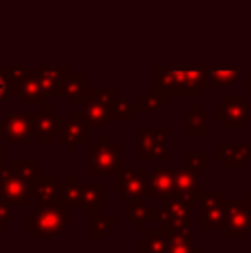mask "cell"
Wrapping results in <instances>:
<instances>
[{"label": "cell", "mask_w": 251, "mask_h": 253, "mask_svg": "<svg viewBox=\"0 0 251 253\" xmlns=\"http://www.w3.org/2000/svg\"><path fill=\"white\" fill-rule=\"evenodd\" d=\"M59 184H61V176L59 174H43L33 183H30L31 202H35V207L43 209L48 205H57L59 200Z\"/></svg>", "instance_id": "obj_14"}, {"label": "cell", "mask_w": 251, "mask_h": 253, "mask_svg": "<svg viewBox=\"0 0 251 253\" xmlns=\"http://www.w3.org/2000/svg\"><path fill=\"white\" fill-rule=\"evenodd\" d=\"M169 231L146 229L144 236L138 238V253H167L169 252Z\"/></svg>", "instance_id": "obj_21"}, {"label": "cell", "mask_w": 251, "mask_h": 253, "mask_svg": "<svg viewBox=\"0 0 251 253\" xmlns=\"http://www.w3.org/2000/svg\"><path fill=\"white\" fill-rule=\"evenodd\" d=\"M0 197L10 205L26 209L31 202L30 183L19 176L12 167H5L0 174Z\"/></svg>", "instance_id": "obj_12"}, {"label": "cell", "mask_w": 251, "mask_h": 253, "mask_svg": "<svg viewBox=\"0 0 251 253\" xmlns=\"http://www.w3.org/2000/svg\"><path fill=\"white\" fill-rule=\"evenodd\" d=\"M169 103V97L164 95L162 91H158L157 88H151L148 90L140 100L136 102L134 105V112H140V114H155L162 109L164 105Z\"/></svg>", "instance_id": "obj_29"}, {"label": "cell", "mask_w": 251, "mask_h": 253, "mask_svg": "<svg viewBox=\"0 0 251 253\" xmlns=\"http://www.w3.org/2000/svg\"><path fill=\"white\" fill-rule=\"evenodd\" d=\"M67 73L66 66H38L35 69L45 97H61V81Z\"/></svg>", "instance_id": "obj_19"}, {"label": "cell", "mask_w": 251, "mask_h": 253, "mask_svg": "<svg viewBox=\"0 0 251 253\" xmlns=\"http://www.w3.org/2000/svg\"><path fill=\"white\" fill-rule=\"evenodd\" d=\"M134 112V105L127 98H114L107 114L108 121H129Z\"/></svg>", "instance_id": "obj_32"}, {"label": "cell", "mask_w": 251, "mask_h": 253, "mask_svg": "<svg viewBox=\"0 0 251 253\" xmlns=\"http://www.w3.org/2000/svg\"><path fill=\"white\" fill-rule=\"evenodd\" d=\"M9 97H17V86L5 74V67H0V105L5 103Z\"/></svg>", "instance_id": "obj_33"}, {"label": "cell", "mask_w": 251, "mask_h": 253, "mask_svg": "<svg viewBox=\"0 0 251 253\" xmlns=\"http://www.w3.org/2000/svg\"><path fill=\"white\" fill-rule=\"evenodd\" d=\"M0 138L5 145L28 143L33 138V117L31 112H12L0 121Z\"/></svg>", "instance_id": "obj_9"}, {"label": "cell", "mask_w": 251, "mask_h": 253, "mask_svg": "<svg viewBox=\"0 0 251 253\" xmlns=\"http://www.w3.org/2000/svg\"><path fill=\"white\" fill-rule=\"evenodd\" d=\"M107 207V184L84 183L81 184V210L86 215H95Z\"/></svg>", "instance_id": "obj_18"}, {"label": "cell", "mask_w": 251, "mask_h": 253, "mask_svg": "<svg viewBox=\"0 0 251 253\" xmlns=\"http://www.w3.org/2000/svg\"><path fill=\"white\" fill-rule=\"evenodd\" d=\"M169 134L167 127L164 129H138V159L140 160H167L169 152Z\"/></svg>", "instance_id": "obj_6"}, {"label": "cell", "mask_w": 251, "mask_h": 253, "mask_svg": "<svg viewBox=\"0 0 251 253\" xmlns=\"http://www.w3.org/2000/svg\"><path fill=\"white\" fill-rule=\"evenodd\" d=\"M207 67H155V86L158 91L171 97H198L208 88Z\"/></svg>", "instance_id": "obj_1"}, {"label": "cell", "mask_w": 251, "mask_h": 253, "mask_svg": "<svg viewBox=\"0 0 251 253\" xmlns=\"http://www.w3.org/2000/svg\"><path fill=\"white\" fill-rule=\"evenodd\" d=\"M12 220H14V205H10L9 202H5L0 197V231H3L9 224H12Z\"/></svg>", "instance_id": "obj_35"}, {"label": "cell", "mask_w": 251, "mask_h": 253, "mask_svg": "<svg viewBox=\"0 0 251 253\" xmlns=\"http://www.w3.org/2000/svg\"><path fill=\"white\" fill-rule=\"evenodd\" d=\"M122 147L121 143H108L107 136L102 134L98 138L97 143L91 145V157L90 164L91 169L90 172L93 176H107V174H114L115 170L121 167V155H122Z\"/></svg>", "instance_id": "obj_5"}, {"label": "cell", "mask_w": 251, "mask_h": 253, "mask_svg": "<svg viewBox=\"0 0 251 253\" xmlns=\"http://www.w3.org/2000/svg\"><path fill=\"white\" fill-rule=\"evenodd\" d=\"M207 71L210 83H214L218 88L232 86L239 80V76H241V69L236 66H214L207 67Z\"/></svg>", "instance_id": "obj_28"}, {"label": "cell", "mask_w": 251, "mask_h": 253, "mask_svg": "<svg viewBox=\"0 0 251 253\" xmlns=\"http://www.w3.org/2000/svg\"><path fill=\"white\" fill-rule=\"evenodd\" d=\"M224 238H245L251 233V205L246 198H225Z\"/></svg>", "instance_id": "obj_4"}, {"label": "cell", "mask_w": 251, "mask_h": 253, "mask_svg": "<svg viewBox=\"0 0 251 253\" xmlns=\"http://www.w3.org/2000/svg\"><path fill=\"white\" fill-rule=\"evenodd\" d=\"M57 205L66 209H81V184L76 181L74 174H69L66 181L59 184V200Z\"/></svg>", "instance_id": "obj_25"}, {"label": "cell", "mask_w": 251, "mask_h": 253, "mask_svg": "<svg viewBox=\"0 0 251 253\" xmlns=\"http://www.w3.org/2000/svg\"><path fill=\"white\" fill-rule=\"evenodd\" d=\"M33 117V138L38 145H50L54 138L59 136L61 127V114L54 112L50 105L43 103V112H31Z\"/></svg>", "instance_id": "obj_13"}, {"label": "cell", "mask_w": 251, "mask_h": 253, "mask_svg": "<svg viewBox=\"0 0 251 253\" xmlns=\"http://www.w3.org/2000/svg\"><path fill=\"white\" fill-rule=\"evenodd\" d=\"M10 167H12L23 179H26L28 183H33L35 179H38V177L45 174V169L35 159H17V160H14Z\"/></svg>", "instance_id": "obj_31"}, {"label": "cell", "mask_w": 251, "mask_h": 253, "mask_svg": "<svg viewBox=\"0 0 251 253\" xmlns=\"http://www.w3.org/2000/svg\"><path fill=\"white\" fill-rule=\"evenodd\" d=\"M184 136L188 138H207L208 134V114L201 110L200 105H193L189 112L184 114Z\"/></svg>", "instance_id": "obj_23"}, {"label": "cell", "mask_w": 251, "mask_h": 253, "mask_svg": "<svg viewBox=\"0 0 251 253\" xmlns=\"http://www.w3.org/2000/svg\"><path fill=\"white\" fill-rule=\"evenodd\" d=\"M248 90H250V95H251V74L248 76Z\"/></svg>", "instance_id": "obj_39"}, {"label": "cell", "mask_w": 251, "mask_h": 253, "mask_svg": "<svg viewBox=\"0 0 251 253\" xmlns=\"http://www.w3.org/2000/svg\"><path fill=\"white\" fill-rule=\"evenodd\" d=\"M3 67H5V74L9 76V80L12 81L17 88H19L21 81H23L24 78L30 76V69H28V67H17V66H14V67L3 66Z\"/></svg>", "instance_id": "obj_36"}, {"label": "cell", "mask_w": 251, "mask_h": 253, "mask_svg": "<svg viewBox=\"0 0 251 253\" xmlns=\"http://www.w3.org/2000/svg\"><path fill=\"white\" fill-rule=\"evenodd\" d=\"M246 200H248V202H250V205H251V190L246 191Z\"/></svg>", "instance_id": "obj_38"}, {"label": "cell", "mask_w": 251, "mask_h": 253, "mask_svg": "<svg viewBox=\"0 0 251 253\" xmlns=\"http://www.w3.org/2000/svg\"><path fill=\"white\" fill-rule=\"evenodd\" d=\"M215 157L222 160L225 169H246L251 162V145L218 143L215 147Z\"/></svg>", "instance_id": "obj_15"}, {"label": "cell", "mask_w": 251, "mask_h": 253, "mask_svg": "<svg viewBox=\"0 0 251 253\" xmlns=\"http://www.w3.org/2000/svg\"><path fill=\"white\" fill-rule=\"evenodd\" d=\"M129 219L136 224L140 231H146L151 222H155V207H151L144 197L131 200Z\"/></svg>", "instance_id": "obj_24"}, {"label": "cell", "mask_w": 251, "mask_h": 253, "mask_svg": "<svg viewBox=\"0 0 251 253\" xmlns=\"http://www.w3.org/2000/svg\"><path fill=\"white\" fill-rule=\"evenodd\" d=\"M67 210L62 205H48L38 209L28 217V238L36 240L41 236H59L69 227Z\"/></svg>", "instance_id": "obj_2"}, {"label": "cell", "mask_w": 251, "mask_h": 253, "mask_svg": "<svg viewBox=\"0 0 251 253\" xmlns=\"http://www.w3.org/2000/svg\"><path fill=\"white\" fill-rule=\"evenodd\" d=\"M148 174L144 167H119L114 172V190L127 200L141 198L146 186Z\"/></svg>", "instance_id": "obj_10"}, {"label": "cell", "mask_w": 251, "mask_h": 253, "mask_svg": "<svg viewBox=\"0 0 251 253\" xmlns=\"http://www.w3.org/2000/svg\"><path fill=\"white\" fill-rule=\"evenodd\" d=\"M5 169V145L0 143V174Z\"/></svg>", "instance_id": "obj_37"}, {"label": "cell", "mask_w": 251, "mask_h": 253, "mask_svg": "<svg viewBox=\"0 0 251 253\" xmlns=\"http://www.w3.org/2000/svg\"><path fill=\"white\" fill-rule=\"evenodd\" d=\"M17 98L23 105H43L47 97L41 90L36 74H30L21 81L19 88H17Z\"/></svg>", "instance_id": "obj_22"}, {"label": "cell", "mask_w": 251, "mask_h": 253, "mask_svg": "<svg viewBox=\"0 0 251 253\" xmlns=\"http://www.w3.org/2000/svg\"><path fill=\"white\" fill-rule=\"evenodd\" d=\"M91 231L90 236L93 240H105L110 231L115 229V215L114 213H95L90 215Z\"/></svg>", "instance_id": "obj_30"}, {"label": "cell", "mask_w": 251, "mask_h": 253, "mask_svg": "<svg viewBox=\"0 0 251 253\" xmlns=\"http://www.w3.org/2000/svg\"><path fill=\"white\" fill-rule=\"evenodd\" d=\"M215 117L227 129H246L251 123V103L243 97H227L217 105Z\"/></svg>", "instance_id": "obj_8"}, {"label": "cell", "mask_w": 251, "mask_h": 253, "mask_svg": "<svg viewBox=\"0 0 251 253\" xmlns=\"http://www.w3.org/2000/svg\"><path fill=\"white\" fill-rule=\"evenodd\" d=\"M169 238V252L167 253H201L200 245L193 243V229H179L171 231Z\"/></svg>", "instance_id": "obj_26"}, {"label": "cell", "mask_w": 251, "mask_h": 253, "mask_svg": "<svg viewBox=\"0 0 251 253\" xmlns=\"http://www.w3.org/2000/svg\"><path fill=\"white\" fill-rule=\"evenodd\" d=\"M193 202L184 200V198H169L162 200L160 205L155 207V220L160 224L162 229L165 231H179L188 229L193 224Z\"/></svg>", "instance_id": "obj_3"}, {"label": "cell", "mask_w": 251, "mask_h": 253, "mask_svg": "<svg viewBox=\"0 0 251 253\" xmlns=\"http://www.w3.org/2000/svg\"><path fill=\"white\" fill-rule=\"evenodd\" d=\"M184 159L188 162V166L196 167V169H207L210 166V153L208 152H200V153L186 152Z\"/></svg>", "instance_id": "obj_34"}, {"label": "cell", "mask_w": 251, "mask_h": 253, "mask_svg": "<svg viewBox=\"0 0 251 253\" xmlns=\"http://www.w3.org/2000/svg\"><path fill=\"white\" fill-rule=\"evenodd\" d=\"M224 227H225V202L222 205L201 209L200 213L201 231H224Z\"/></svg>", "instance_id": "obj_27"}, {"label": "cell", "mask_w": 251, "mask_h": 253, "mask_svg": "<svg viewBox=\"0 0 251 253\" xmlns=\"http://www.w3.org/2000/svg\"><path fill=\"white\" fill-rule=\"evenodd\" d=\"M59 141L67 152H76L79 145H90L91 141V124L86 121L83 112L67 114V119L62 121L59 127Z\"/></svg>", "instance_id": "obj_7"}, {"label": "cell", "mask_w": 251, "mask_h": 253, "mask_svg": "<svg viewBox=\"0 0 251 253\" xmlns=\"http://www.w3.org/2000/svg\"><path fill=\"white\" fill-rule=\"evenodd\" d=\"M81 107H83V116L86 117V121L91 124V126L98 127V129H105L108 124V107L107 103L102 100L98 90H93L91 88L86 93V97L81 102Z\"/></svg>", "instance_id": "obj_16"}, {"label": "cell", "mask_w": 251, "mask_h": 253, "mask_svg": "<svg viewBox=\"0 0 251 253\" xmlns=\"http://www.w3.org/2000/svg\"><path fill=\"white\" fill-rule=\"evenodd\" d=\"M90 90L91 84L81 74L67 73L61 81V97L66 98L69 105H81Z\"/></svg>", "instance_id": "obj_20"}, {"label": "cell", "mask_w": 251, "mask_h": 253, "mask_svg": "<svg viewBox=\"0 0 251 253\" xmlns=\"http://www.w3.org/2000/svg\"><path fill=\"white\" fill-rule=\"evenodd\" d=\"M176 176H178V169H172V167H157L148 176L143 197L148 202H155V200L162 202V200H169V198H174Z\"/></svg>", "instance_id": "obj_11"}, {"label": "cell", "mask_w": 251, "mask_h": 253, "mask_svg": "<svg viewBox=\"0 0 251 253\" xmlns=\"http://www.w3.org/2000/svg\"><path fill=\"white\" fill-rule=\"evenodd\" d=\"M201 183V169L196 167H179L178 176H176V197L184 198L189 202H196V197L200 193Z\"/></svg>", "instance_id": "obj_17"}]
</instances>
